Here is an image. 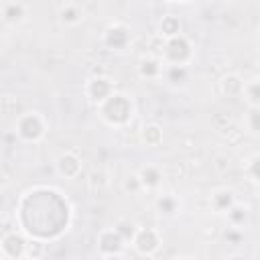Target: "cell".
<instances>
[{
	"mask_svg": "<svg viewBox=\"0 0 260 260\" xmlns=\"http://www.w3.org/2000/svg\"><path fill=\"white\" fill-rule=\"evenodd\" d=\"M0 185H4V173L0 171Z\"/></svg>",
	"mask_w": 260,
	"mask_h": 260,
	"instance_id": "17",
	"label": "cell"
},
{
	"mask_svg": "<svg viewBox=\"0 0 260 260\" xmlns=\"http://www.w3.org/2000/svg\"><path fill=\"white\" fill-rule=\"evenodd\" d=\"M242 93L248 100L252 108H258V79H250L248 83L242 85Z\"/></svg>",
	"mask_w": 260,
	"mask_h": 260,
	"instance_id": "12",
	"label": "cell"
},
{
	"mask_svg": "<svg viewBox=\"0 0 260 260\" xmlns=\"http://www.w3.org/2000/svg\"><path fill=\"white\" fill-rule=\"evenodd\" d=\"M2 16H4L6 22L16 24V22H20V20L24 18V6H22L20 2H8V4L2 8Z\"/></svg>",
	"mask_w": 260,
	"mask_h": 260,
	"instance_id": "10",
	"label": "cell"
},
{
	"mask_svg": "<svg viewBox=\"0 0 260 260\" xmlns=\"http://www.w3.org/2000/svg\"><path fill=\"white\" fill-rule=\"evenodd\" d=\"M2 250H4L6 256H20L24 252V240L20 236H16V234H10V236L4 238Z\"/></svg>",
	"mask_w": 260,
	"mask_h": 260,
	"instance_id": "9",
	"label": "cell"
},
{
	"mask_svg": "<svg viewBox=\"0 0 260 260\" xmlns=\"http://www.w3.org/2000/svg\"><path fill=\"white\" fill-rule=\"evenodd\" d=\"M57 167H59V173L65 175V177H69V179L77 177V173H79V169H81L79 158H77L73 152H65V154H61L59 160H57Z\"/></svg>",
	"mask_w": 260,
	"mask_h": 260,
	"instance_id": "6",
	"label": "cell"
},
{
	"mask_svg": "<svg viewBox=\"0 0 260 260\" xmlns=\"http://www.w3.org/2000/svg\"><path fill=\"white\" fill-rule=\"evenodd\" d=\"M16 130L24 140H39L45 134V124L37 112H28L18 120Z\"/></svg>",
	"mask_w": 260,
	"mask_h": 260,
	"instance_id": "2",
	"label": "cell"
},
{
	"mask_svg": "<svg viewBox=\"0 0 260 260\" xmlns=\"http://www.w3.org/2000/svg\"><path fill=\"white\" fill-rule=\"evenodd\" d=\"M59 16H61V20H63L65 24H77V22L81 20V10H79L77 6H73V4H67V6L61 8Z\"/></svg>",
	"mask_w": 260,
	"mask_h": 260,
	"instance_id": "11",
	"label": "cell"
},
{
	"mask_svg": "<svg viewBox=\"0 0 260 260\" xmlns=\"http://www.w3.org/2000/svg\"><path fill=\"white\" fill-rule=\"evenodd\" d=\"M156 207L160 209V213H173V211L177 209V199L165 195V197H160V199L156 201Z\"/></svg>",
	"mask_w": 260,
	"mask_h": 260,
	"instance_id": "15",
	"label": "cell"
},
{
	"mask_svg": "<svg viewBox=\"0 0 260 260\" xmlns=\"http://www.w3.org/2000/svg\"><path fill=\"white\" fill-rule=\"evenodd\" d=\"M106 43L112 47V49H122L126 43H128V30L120 24H114L106 30Z\"/></svg>",
	"mask_w": 260,
	"mask_h": 260,
	"instance_id": "7",
	"label": "cell"
},
{
	"mask_svg": "<svg viewBox=\"0 0 260 260\" xmlns=\"http://www.w3.org/2000/svg\"><path fill=\"white\" fill-rule=\"evenodd\" d=\"M87 93H89V98H91L93 102L102 104L108 95H112V83H110V79H106V77H95V79H91L89 85H87Z\"/></svg>",
	"mask_w": 260,
	"mask_h": 260,
	"instance_id": "4",
	"label": "cell"
},
{
	"mask_svg": "<svg viewBox=\"0 0 260 260\" xmlns=\"http://www.w3.org/2000/svg\"><path fill=\"white\" fill-rule=\"evenodd\" d=\"M134 236H136V238H134V244H136V248H138L142 254H150V252L158 246V236H156L152 230H140V232H136Z\"/></svg>",
	"mask_w": 260,
	"mask_h": 260,
	"instance_id": "5",
	"label": "cell"
},
{
	"mask_svg": "<svg viewBox=\"0 0 260 260\" xmlns=\"http://www.w3.org/2000/svg\"><path fill=\"white\" fill-rule=\"evenodd\" d=\"M213 203H215V207H217L219 211H223V209H230V207H232L234 197H232L230 191H217V193L213 195Z\"/></svg>",
	"mask_w": 260,
	"mask_h": 260,
	"instance_id": "14",
	"label": "cell"
},
{
	"mask_svg": "<svg viewBox=\"0 0 260 260\" xmlns=\"http://www.w3.org/2000/svg\"><path fill=\"white\" fill-rule=\"evenodd\" d=\"M160 30H162L165 35H169V37L177 35V32H179V22H177V18L167 16V18L162 20V24H160Z\"/></svg>",
	"mask_w": 260,
	"mask_h": 260,
	"instance_id": "16",
	"label": "cell"
},
{
	"mask_svg": "<svg viewBox=\"0 0 260 260\" xmlns=\"http://www.w3.org/2000/svg\"><path fill=\"white\" fill-rule=\"evenodd\" d=\"M160 73V63L156 59H144L140 63V75L142 77H156Z\"/></svg>",
	"mask_w": 260,
	"mask_h": 260,
	"instance_id": "13",
	"label": "cell"
},
{
	"mask_svg": "<svg viewBox=\"0 0 260 260\" xmlns=\"http://www.w3.org/2000/svg\"><path fill=\"white\" fill-rule=\"evenodd\" d=\"M138 179H140V185H142V187L152 189V187H156V185L160 183V179H162V177H160L158 167H154V165H146V167L140 171Z\"/></svg>",
	"mask_w": 260,
	"mask_h": 260,
	"instance_id": "8",
	"label": "cell"
},
{
	"mask_svg": "<svg viewBox=\"0 0 260 260\" xmlns=\"http://www.w3.org/2000/svg\"><path fill=\"white\" fill-rule=\"evenodd\" d=\"M108 114H112L110 120H108L110 124H122V122H126L130 118V114H132V106L126 100V95H120V93L108 95L102 102V116L106 118Z\"/></svg>",
	"mask_w": 260,
	"mask_h": 260,
	"instance_id": "1",
	"label": "cell"
},
{
	"mask_svg": "<svg viewBox=\"0 0 260 260\" xmlns=\"http://www.w3.org/2000/svg\"><path fill=\"white\" fill-rule=\"evenodd\" d=\"M0 47H2V41H0Z\"/></svg>",
	"mask_w": 260,
	"mask_h": 260,
	"instance_id": "18",
	"label": "cell"
},
{
	"mask_svg": "<svg viewBox=\"0 0 260 260\" xmlns=\"http://www.w3.org/2000/svg\"><path fill=\"white\" fill-rule=\"evenodd\" d=\"M177 53H179V67H183L185 59L181 57V53H183L185 57H191V47H189V43H187L183 37H179V35H173V37L169 39V43H167L165 55H167V59H169L171 63H175V57H177Z\"/></svg>",
	"mask_w": 260,
	"mask_h": 260,
	"instance_id": "3",
	"label": "cell"
}]
</instances>
